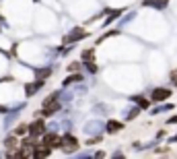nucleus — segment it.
<instances>
[{"label":"nucleus","instance_id":"obj_12","mask_svg":"<svg viewBox=\"0 0 177 159\" xmlns=\"http://www.w3.org/2000/svg\"><path fill=\"white\" fill-rule=\"evenodd\" d=\"M15 136H17V134H15ZM15 136H8V138L4 141L6 149H15V147H17V138H15Z\"/></svg>","mask_w":177,"mask_h":159},{"label":"nucleus","instance_id":"obj_16","mask_svg":"<svg viewBox=\"0 0 177 159\" xmlns=\"http://www.w3.org/2000/svg\"><path fill=\"white\" fill-rule=\"evenodd\" d=\"M85 66L89 68V73H97V66H95V62H89V60H87V62H85Z\"/></svg>","mask_w":177,"mask_h":159},{"label":"nucleus","instance_id":"obj_2","mask_svg":"<svg viewBox=\"0 0 177 159\" xmlns=\"http://www.w3.org/2000/svg\"><path fill=\"white\" fill-rule=\"evenodd\" d=\"M101 130H105V124L103 122H99V120H91L85 124V132L91 134V136H99V132Z\"/></svg>","mask_w":177,"mask_h":159},{"label":"nucleus","instance_id":"obj_20","mask_svg":"<svg viewBox=\"0 0 177 159\" xmlns=\"http://www.w3.org/2000/svg\"><path fill=\"white\" fill-rule=\"evenodd\" d=\"M171 79H173V81L177 83V70H173V73H171Z\"/></svg>","mask_w":177,"mask_h":159},{"label":"nucleus","instance_id":"obj_11","mask_svg":"<svg viewBox=\"0 0 177 159\" xmlns=\"http://www.w3.org/2000/svg\"><path fill=\"white\" fill-rule=\"evenodd\" d=\"M169 110H173V106H171V103H165V106H161V108H155L152 114H161V112H169Z\"/></svg>","mask_w":177,"mask_h":159},{"label":"nucleus","instance_id":"obj_10","mask_svg":"<svg viewBox=\"0 0 177 159\" xmlns=\"http://www.w3.org/2000/svg\"><path fill=\"white\" fill-rule=\"evenodd\" d=\"M15 134H17V136H25V134H29V126H27V124H19L17 130H15Z\"/></svg>","mask_w":177,"mask_h":159},{"label":"nucleus","instance_id":"obj_3","mask_svg":"<svg viewBox=\"0 0 177 159\" xmlns=\"http://www.w3.org/2000/svg\"><path fill=\"white\" fill-rule=\"evenodd\" d=\"M44 143L49 147V149H56V147H62V138L56 134V130H52V132H45L44 134Z\"/></svg>","mask_w":177,"mask_h":159},{"label":"nucleus","instance_id":"obj_17","mask_svg":"<svg viewBox=\"0 0 177 159\" xmlns=\"http://www.w3.org/2000/svg\"><path fill=\"white\" fill-rule=\"evenodd\" d=\"M83 58H85V60H91V58H93V50H85V52H83Z\"/></svg>","mask_w":177,"mask_h":159},{"label":"nucleus","instance_id":"obj_6","mask_svg":"<svg viewBox=\"0 0 177 159\" xmlns=\"http://www.w3.org/2000/svg\"><path fill=\"white\" fill-rule=\"evenodd\" d=\"M87 35H89V31H83L81 27H76V29H72V31L68 33L66 40H68V41H78V40H85Z\"/></svg>","mask_w":177,"mask_h":159},{"label":"nucleus","instance_id":"obj_1","mask_svg":"<svg viewBox=\"0 0 177 159\" xmlns=\"http://www.w3.org/2000/svg\"><path fill=\"white\" fill-rule=\"evenodd\" d=\"M62 149H64L66 153H74V151L78 149V141H76L70 132H66V134L62 136Z\"/></svg>","mask_w":177,"mask_h":159},{"label":"nucleus","instance_id":"obj_5","mask_svg":"<svg viewBox=\"0 0 177 159\" xmlns=\"http://www.w3.org/2000/svg\"><path fill=\"white\" fill-rule=\"evenodd\" d=\"M167 97H171V91L165 89V87H159V89L152 91V99H155V101H165Z\"/></svg>","mask_w":177,"mask_h":159},{"label":"nucleus","instance_id":"obj_8","mask_svg":"<svg viewBox=\"0 0 177 159\" xmlns=\"http://www.w3.org/2000/svg\"><path fill=\"white\" fill-rule=\"evenodd\" d=\"M105 130H107V132H111V134H115L118 130H124V122H118V120H109V122L105 124Z\"/></svg>","mask_w":177,"mask_h":159},{"label":"nucleus","instance_id":"obj_9","mask_svg":"<svg viewBox=\"0 0 177 159\" xmlns=\"http://www.w3.org/2000/svg\"><path fill=\"white\" fill-rule=\"evenodd\" d=\"M81 81H83V75H70V77H66V81H64V87L76 85V83H81Z\"/></svg>","mask_w":177,"mask_h":159},{"label":"nucleus","instance_id":"obj_15","mask_svg":"<svg viewBox=\"0 0 177 159\" xmlns=\"http://www.w3.org/2000/svg\"><path fill=\"white\" fill-rule=\"evenodd\" d=\"M134 101H136V106H140V108H148V101H146V99H142V97H136Z\"/></svg>","mask_w":177,"mask_h":159},{"label":"nucleus","instance_id":"obj_18","mask_svg":"<svg viewBox=\"0 0 177 159\" xmlns=\"http://www.w3.org/2000/svg\"><path fill=\"white\" fill-rule=\"evenodd\" d=\"M68 70H70V73H76V70H78V62H72V64H68Z\"/></svg>","mask_w":177,"mask_h":159},{"label":"nucleus","instance_id":"obj_19","mask_svg":"<svg viewBox=\"0 0 177 159\" xmlns=\"http://www.w3.org/2000/svg\"><path fill=\"white\" fill-rule=\"evenodd\" d=\"M167 124H177V116H173V118L167 120Z\"/></svg>","mask_w":177,"mask_h":159},{"label":"nucleus","instance_id":"obj_13","mask_svg":"<svg viewBox=\"0 0 177 159\" xmlns=\"http://www.w3.org/2000/svg\"><path fill=\"white\" fill-rule=\"evenodd\" d=\"M136 114H140V106H136V108H132L128 114H126V120H134L136 118Z\"/></svg>","mask_w":177,"mask_h":159},{"label":"nucleus","instance_id":"obj_14","mask_svg":"<svg viewBox=\"0 0 177 159\" xmlns=\"http://www.w3.org/2000/svg\"><path fill=\"white\" fill-rule=\"evenodd\" d=\"M49 73H52V68H44V70H37V79H41V81H44L45 77L49 75Z\"/></svg>","mask_w":177,"mask_h":159},{"label":"nucleus","instance_id":"obj_7","mask_svg":"<svg viewBox=\"0 0 177 159\" xmlns=\"http://www.w3.org/2000/svg\"><path fill=\"white\" fill-rule=\"evenodd\" d=\"M45 85V81H41V79H37L35 83H29V85H25V93H27V97H31L37 89H41Z\"/></svg>","mask_w":177,"mask_h":159},{"label":"nucleus","instance_id":"obj_22","mask_svg":"<svg viewBox=\"0 0 177 159\" xmlns=\"http://www.w3.org/2000/svg\"><path fill=\"white\" fill-rule=\"evenodd\" d=\"M2 112H6V108H4V106H0V114H2Z\"/></svg>","mask_w":177,"mask_h":159},{"label":"nucleus","instance_id":"obj_21","mask_svg":"<svg viewBox=\"0 0 177 159\" xmlns=\"http://www.w3.org/2000/svg\"><path fill=\"white\" fill-rule=\"evenodd\" d=\"M169 143H177V134H175V136H171V138H169Z\"/></svg>","mask_w":177,"mask_h":159},{"label":"nucleus","instance_id":"obj_4","mask_svg":"<svg viewBox=\"0 0 177 159\" xmlns=\"http://www.w3.org/2000/svg\"><path fill=\"white\" fill-rule=\"evenodd\" d=\"M29 134H31V138L44 136L45 134V124L41 122V120H35L33 124H29Z\"/></svg>","mask_w":177,"mask_h":159}]
</instances>
